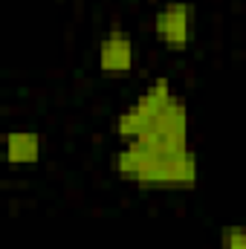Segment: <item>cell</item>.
Instances as JSON below:
<instances>
[{
  "mask_svg": "<svg viewBox=\"0 0 246 249\" xmlns=\"http://www.w3.org/2000/svg\"><path fill=\"white\" fill-rule=\"evenodd\" d=\"M116 174L136 183V186L154 188H194L197 186V157L191 148L180 151H162L151 148L145 142H124L119 154L113 157Z\"/></svg>",
  "mask_w": 246,
  "mask_h": 249,
  "instance_id": "6da1fadb",
  "label": "cell"
},
{
  "mask_svg": "<svg viewBox=\"0 0 246 249\" xmlns=\"http://www.w3.org/2000/svg\"><path fill=\"white\" fill-rule=\"evenodd\" d=\"M174 90H171V81L168 78H157L130 107H124L122 113L116 116L113 122V130L122 142H139L145 139L154 124L162 119V113L174 105Z\"/></svg>",
  "mask_w": 246,
  "mask_h": 249,
  "instance_id": "7a4b0ae2",
  "label": "cell"
},
{
  "mask_svg": "<svg viewBox=\"0 0 246 249\" xmlns=\"http://www.w3.org/2000/svg\"><path fill=\"white\" fill-rule=\"evenodd\" d=\"M154 35L168 50H185L194 41V6L171 0L154 15Z\"/></svg>",
  "mask_w": 246,
  "mask_h": 249,
  "instance_id": "3957f363",
  "label": "cell"
},
{
  "mask_svg": "<svg viewBox=\"0 0 246 249\" xmlns=\"http://www.w3.org/2000/svg\"><path fill=\"white\" fill-rule=\"evenodd\" d=\"M99 67L102 72H130L133 70V41L122 29H113L99 47Z\"/></svg>",
  "mask_w": 246,
  "mask_h": 249,
  "instance_id": "277c9868",
  "label": "cell"
},
{
  "mask_svg": "<svg viewBox=\"0 0 246 249\" xmlns=\"http://www.w3.org/2000/svg\"><path fill=\"white\" fill-rule=\"evenodd\" d=\"M3 148H6V162L12 165H35L41 160V136L32 130H12Z\"/></svg>",
  "mask_w": 246,
  "mask_h": 249,
  "instance_id": "5b68a950",
  "label": "cell"
},
{
  "mask_svg": "<svg viewBox=\"0 0 246 249\" xmlns=\"http://www.w3.org/2000/svg\"><path fill=\"white\" fill-rule=\"evenodd\" d=\"M220 249H246V226H223Z\"/></svg>",
  "mask_w": 246,
  "mask_h": 249,
  "instance_id": "8992f818",
  "label": "cell"
}]
</instances>
